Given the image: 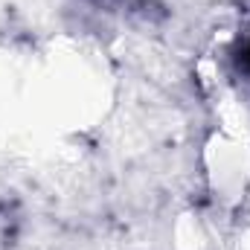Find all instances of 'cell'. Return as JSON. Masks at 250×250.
<instances>
[{
  "label": "cell",
  "mask_w": 250,
  "mask_h": 250,
  "mask_svg": "<svg viewBox=\"0 0 250 250\" xmlns=\"http://www.w3.org/2000/svg\"><path fill=\"white\" fill-rule=\"evenodd\" d=\"M245 56H248V64H250V44H248V53H245Z\"/></svg>",
  "instance_id": "6da1fadb"
}]
</instances>
